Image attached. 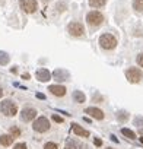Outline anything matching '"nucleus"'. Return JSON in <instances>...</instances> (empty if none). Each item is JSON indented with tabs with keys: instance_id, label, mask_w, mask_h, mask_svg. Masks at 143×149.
Returning <instances> with one entry per match:
<instances>
[{
	"instance_id": "7",
	"label": "nucleus",
	"mask_w": 143,
	"mask_h": 149,
	"mask_svg": "<svg viewBox=\"0 0 143 149\" xmlns=\"http://www.w3.org/2000/svg\"><path fill=\"white\" fill-rule=\"evenodd\" d=\"M19 8L24 13H35L38 10V2L37 0H21Z\"/></svg>"
},
{
	"instance_id": "16",
	"label": "nucleus",
	"mask_w": 143,
	"mask_h": 149,
	"mask_svg": "<svg viewBox=\"0 0 143 149\" xmlns=\"http://www.w3.org/2000/svg\"><path fill=\"white\" fill-rule=\"evenodd\" d=\"M64 149H82V145H81L76 139H72V140H69V142L66 143Z\"/></svg>"
},
{
	"instance_id": "8",
	"label": "nucleus",
	"mask_w": 143,
	"mask_h": 149,
	"mask_svg": "<svg viewBox=\"0 0 143 149\" xmlns=\"http://www.w3.org/2000/svg\"><path fill=\"white\" fill-rule=\"evenodd\" d=\"M37 110L35 108H31V107H25L22 111H21V114H19V117H21V120L24 121V123H29V121H34L35 118H37Z\"/></svg>"
},
{
	"instance_id": "2",
	"label": "nucleus",
	"mask_w": 143,
	"mask_h": 149,
	"mask_svg": "<svg viewBox=\"0 0 143 149\" xmlns=\"http://www.w3.org/2000/svg\"><path fill=\"white\" fill-rule=\"evenodd\" d=\"M104 21H105V16H104L99 10H91V12H88V15H86V22H88V25H89L92 29L101 26V25L104 24Z\"/></svg>"
},
{
	"instance_id": "31",
	"label": "nucleus",
	"mask_w": 143,
	"mask_h": 149,
	"mask_svg": "<svg viewBox=\"0 0 143 149\" xmlns=\"http://www.w3.org/2000/svg\"><path fill=\"white\" fill-rule=\"evenodd\" d=\"M107 149H112V148H107Z\"/></svg>"
},
{
	"instance_id": "21",
	"label": "nucleus",
	"mask_w": 143,
	"mask_h": 149,
	"mask_svg": "<svg viewBox=\"0 0 143 149\" xmlns=\"http://www.w3.org/2000/svg\"><path fill=\"white\" fill-rule=\"evenodd\" d=\"M117 118H118L120 121H126V120H128V114H127L126 111H118V113H117Z\"/></svg>"
},
{
	"instance_id": "10",
	"label": "nucleus",
	"mask_w": 143,
	"mask_h": 149,
	"mask_svg": "<svg viewBox=\"0 0 143 149\" xmlns=\"http://www.w3.org/2000/svg\"><path fill=\"white\" fill-rule=\"evenodd\" d=\"M48 91L54 95V97H64L67 89L63 86V85H50L48 86Z\"/></svg>"
},
{
	"instance_id": "26",
	"label": "nucleus",
	"mask_w": 143,
	"mask_h": 149,
	"mask_svg": "<svg viewBox=\"0 0 143 149\" xmlns=\"http://www.w3.org/2000/svg\"><path fill=\"white\" fill-rule=\"evenodd\" d=\"M136 61H137V64H139L140 67H143V53H140V54L136 57Z\"/></svg>"
},
{
	"instance_id": "28",
	"label": "nucleus",
	"mask_w": 143,
	"mask_h": 149,
	"mask_svg": "<svg viewBox=\"0 0 143 149\" xmlns=\"http://www.w3.org/2000/svg\"><path fill=\"white\" fill-rule=\"evenodd\" d=\"M94 143H95L96 146H101V145H102V140L98 139V137H95V139H94Z\"/></svg>"
},
{
	"instance_id": "11",
	"label": "nucleus",
	"mask_w": 143,
	"mask_h": 149,
	"mask_svg": "<svg viewBox=\"0 0 143 149\" xmlns=\"http://www.w3.org/2000/svg\"><path fill=\"white\" fill-rule=\"evenodd\" d=\"M72 130H73V133H75L76 136H79V137H83V139L89 137V132H88L86 129H83L82 126H79L78 123L72 124Z\"/></svg>"
},
{
	"instance_id": "25",
	"label": "nucleus",
	"mask_w": 143,
	"mask_h": 149,
	"mask_svg": "<svg viewBox=\"0 0 143 149\" xmlns=\"http://www.w3.org/2000/svg\"><path fill=\"white\" fill-rule=\"evenodd\" d=\"M51 118H53L56 123H63V121H64V118H63V117H60V116H57V114H53V116H51Z\"/></svg>"
},
{
	"instance_id": "18",
	"label": "nucleus",
	"mask_w": 143,
	"mask_h": 149,
	"mask_svg": "<svg viewBox=\"0 0 143 149\" xmlns=\"http://www.w3.org/2000/svg\"><path fill=\"white\" fill-rule=\"evenodd\" d=\"M133 9L137 13H143V0H133Z\"/></svg>"
},
{
	"instance_id": "6",
	"label": "nucleus",
	"mask_w": 143,
	"mask_h": 149,
	"mask_svg": "<svg viewBox=\"0 0 143 149\" xmlns=\"http://www.w3.org/2000/svg\"><path fill=\"white\" fill-rule=\"evenodd\" d=\"M67 32L75 38H81L85 35V26L81 22H70L67 25Z\"/></svg>"
},
{
	"instance_id": "27",
	"label": "nucleus",
	"mask_w": 143,
	"mask_h": 149,
	"mask_svg": "<svg viewBox=\"0 0 143 149\" xmlns=\"http://www.w3.org/2000/svg\"><path fill=\"white\" fill-rule=\"evenodd\" d=\"M13 149H28V148H26V143H22L21 142V143H16L13 146Z\"/></svg>"
},
{
	"instance_id": "30",
	"label": "nucleus",
	"mask_w": 143,
	"mask_h": 149,
	"mask_svg": "<svg viewBox=\"0 0 143 149\" xmlns=\"http://www.w3.org/2000/svg\"><path fill=\"white\" fill-rule=\"evenodd\" d=\"M139 139H140V142H142V143H143V136H142V137H139Z\"/></svg>"
},
{
	"instance_id": "1",
	"label": "nucleus",
	"mask_w": 143,
	"mask_h": 149,
	"mask_svg": "<svg viewBox=\"0 0 143 149\" xmlns=\"http://www.w3.org/2000/svg\"><path fill=\"white\" fill-rule=\"evenodd\" d=\"M99 47L102 48V50H105V51H111V50H114L115 47H117V44H118V41H117V38L112 35V34H102L101 37H99Z\"/></svg>"
},
{
	"instance_id": "4",
	"label": "nucleus",
	"mask_w": 143,
	"mask_h": 149,
	"mask_svg": "<svg viewBox=\"0 0 143 149\" xmlns=\"http://www.w3.org/2000/svg\"><path fill=\"white\" fill-rule=\"evenodd\" d=\"M126 78L130 84H139L143 81V72L139 67H128L126 70Z\"/></svg>"
},
{
	"instance_id": "12",
	"label": "nucleus",
	"mask_w": 143,
	"mask_h": 149,
	"mask_svg": "<svg viewBox=\"0 0 143 149\" xmlns=\"http://www.w3.org/2000/svg\"><path fill=\"white\" fill-rule=\"evenodd\" d=\"M35 76H37V79H38L40 82H47V81H50V78H51V73H50L47 69H40V70H37Z\"/></svg>"
},
{
	"instance_id": "19",
	"label": "nucleus",
	"mask_w": 143,
	"mask_h": 149,
	"mask_svg": "<svg viewBox=\"0 0 143 149\" xmlns=\"http://www.w3.org/2000/svg\"><path fill=\"white\" fill-rule=\"evenodd\" d=\"M121 134H123V136H126L127 139H131V140H133V139H136V133H134L133 130H130V129H126V127H123V129H121Z\"/></svg>"
},
{
	"instance_id": "20",
	"label": "nucleus",
	"mask_w": 143,
	"mask_h": 149,
	"mask_svg": "<svg viewBox=\"0 0 143 149\" xmlns=\"http://www.w3.org/2000/svg\"><path fill=\"white\" fill-rule=\"evenodd\" d=\"M9 132H10V134H12V136H13L15 139L21 136V129H19V127H16V126H12Z\"/></svg>"
},
{
	"instance_id": "9",
	"label": "nucleus",
	"mask_w": 143,
	"mask_h": 149,
	"mask_svg": "<svg viewBox=\"0 0 143 149\" xmlns=\"http://www.w3.org/2000/svg\"><path fill=\"white\" fill-rule=\"evenodd\" d=\"M85 113L89 114V116H91L92 118H95V120H104V117H105L104 111H102L101 108H96V107H88V108L85 110Z\"/></svg>"
},
{
	"instance_id": "3",
	"label": "nucleus",
	"mask_w": 143,
	"mask_h": 149,
	"mask_svg": "<svg viewBox=\"0 0 143 149\" xmlns=\"http://www.w3.org/2000/svg\"><path fill=\"white\" fill-rule=\"evenodd\" d=\"M0 113L6 117H15L18 114V105L12 100H3L0 102Z\"/></svg>"
},
{
	"instance_id": "13",
	"label": "nucleus",
	"mask_w": 143,
	"mask_h": 149,
	"mask_svg": "<svg viewBox=\"0 0 143 149\" xmlns=\"http://www.w3.org/2000/svg\"><path fill=\"white\" fill-rule=\"evenodd\" d=\"M13 136L12 134H2L0 136V146H10L13 143Z\"/></svg>"
},
{
	"instance_id": "15",
	"label": "nucleus",
	"mask_w": 143,
	"mask_h": 149,
	"mask_svg": "<svg viewBox=\"0 0 143 149\" xmlns=\"http://www.w3.org/2000/svg\"><path fill=\"white\" fill-rule=\"evenodd\" d=\"M53 74H54V78H56L57 81H67V79L70 78V76H69V73H67L66 70H61V69H60V70L57 69Z\"/></svg>"
},
{
	"instance_id": "17",
	"label": "nucleus",
	"mask_w": 143,
	"mask_h": 149,
	"mask_svg": "<svg viewBox=\"0 0 143 149\" xmlns=\"http://www.w3.org/2000/svg\"><path fill=\"white\" fill-rule=\"evenodd\" d=\"M88 2H89V6L91 8H95V9L104 8L107 5V0H88Z\"/></svg>"
},
{
	"instance_id": "22",
	"label": "nucleus",
	"mask_w": 143,
	"mask_h": 149,
	"mask_svg": "<svg viewBox=\"0 0 143 149\" xmlns=\"http://www.w3.org/2000/svg\"><path fill=\"white\" fill-rule=\"evenodd\" d=\"M8 61H9V57H8V54L0 51V64H6Z\"/></svg>"
},
{
	"instance_id": "5",
	"label": "nucleus",
	"mask_w": 143,
	"mask_h": 149,
	"mask_svg": "<svg viewBox=\"0 0 143 149\" xmlns=\"http://www.w3.org/2000/svg\"><path fill=\"white\" fill-rule=\"evenodd\" d=\"M50 127H51V124H50L47 117H37L32 123V129L37 133H45L50 130Z\"/></svg>"
},
{
	"instance_id": "14",
	"label": "nucleus",
	"mask_w": 143,
	"mask_h": 149,
	"mask_svg": "<svg viewBox=\"0 0 143 149\" xmlns=\"http://www.w3.org/2000/svg\"><path fill=\"white\" fill-rule=\"evenodd\" d=\"M72 98H73V101L78 102V104H83L85 100H86V97H85V94L82 91H75L73 94H72Z\"/></svg>"
},
{
	"instance_id": "29",
	"label": "nucleus",
	"mask_w": 143,
	"mask_h": 149,
	"mask_svg": "<svg viewBox=\"0 0 143 149\" xmlns=\"http://www.w3.org/2000/svg\"><path fill=\"white\" fill-rule=\"evenodd\" d=\"M2 97H3V89L0 88V98H2Z\"/></svg>"
},
{
	"instance_id": "23",
	"label": "nucleus",
	"mask_w": 143,
	"mask_h": 149,
	"mask_svg": "<svg viewBox=\"0 0 143 149\" xmlns=\"http://www.w3.org/2000/svg\"><path fill=\"white\" fill-rule=\"evenodd\" d=\"M44 149H58V145L54 143V142H47L44 145Z\"/></svg>"
},
{
	"instance_id": "24",
	"label": "nucleus",
	"mask_w": 143,
	"mask_h": 149,
	"mask_svg": "<svg viewBox=\"0 0 143 149\" xmlns=\"http://www.w3.org/2000/svg\"><path fill=\"white\" fill-rule=\"evenodd\" d=\"M134 124L139 126L140 130H143V118H142V117H136V118H134Z\"/></svg>"
}]
</instances>
